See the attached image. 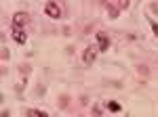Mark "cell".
Listing matches in <instances>:
<instances>
[{"mask_svg": "<svg viewBox=\"0 0 158 117\" xmlns=\"http://www.w3.org/2000/svg\"><path fill=\"white\" fill-rule=\"evenodd\" d=\"M27 23H30V15H27V13H15V15H13V27L23 29Z\"/></svg>", "mask_w": 158, "mask_h": 117, "instance_id": "obj_1", "label": "cell"}, {"mask_svg": "<svg viewBox=\"0 0 158 117\" xmlns=\"http://www.w3.org/2000/svg\"><path fill=\"white\" fill-rule=\"evenodd\" d=\"M97 52H99V46H89L85 50V55H82V61H85V65H91L95 58H97Z\"/></svg>", "mask_w": 158, "mask_h": 117, "instance_id": "obj_2", "label": "cell"}, {"mask_svg": "<svg viewBox=\"0 0 158 117\" xmlns=\"http://www.w3.org/2000/svg\"><path fill=\"white\" fill-rule=\"evenodd\" d=\"M44 13L49 15V17H53V19H59L61 17V9L51 0V2H47V6H44Z\"/></svg>", "mask_w": 158, "mask_h": 117, "instance_id": "obj_3", "label": "cell"}, {"mask_svg": "<svg viewBox=\"0 0 158 117\" xmlns=\"http://www.w3.org/2000/svg\"><path fill=\"white\" fill-rule=\"evenodd\" d=\"M95 40H97L99 50H108V48H110V38H108V34H103V32H97Z\"/></svg>", "mask_w": 158, "mask_h": 117, "instance_id": "obj_4", "label": "cell"}, {"mask_svg": "<svg viewBox=\"0 0 158 117\" xmlns=\"http://www.w3.org/2000/svg\"><path fill=\"white\" fill-rule=\"evenodd\" d=\"M13 40H15L17 44H25V42H27V36H25L23 29H17V27H13Z\"/></svg>", "mask_w": 158, "mask_h": 117, "instance_id": "obj_5", "label": "cell"}, {"mask_svg": "<svg viewBox=\"0 0 158 117\" xmlns=\"http://www.w3.org/2000/svg\"><path fill=\"white\" fill-rule=\"evenodd\" d=\"M27 117H49V115H47V113H42V111H38V109H30Z\"/></svg>", "mask_w": 158, "mask_h": 117, "instance_id": "obj_6", "label": "cell"}, {"mask_svg": "<svg viewBox=\"0 0 158 117\" xmlns=\"http://www.w3.org/2000/svg\"><path fill=\"white\" fill-rule=\"evenodd\" d=\"M108 109L112 111V113H118V111H120V105H118V103H114V100H110V103H108Z\"/></svg>", "mask_w": 158, "mask_h": 117, "instance_id": "obj_7", "label": "cell"}, {"mask_svg": "<svg viewBox=\"0 0 158 117\" xmlns=\"http://www.w3.org/2000/svg\"><path fill=\"white\" fill-rule=\"evenodd\" d=\"M150 25H152V29H154V34L158 36V23H154V21H152V23H150Z\"/></svg>", "mask_w": 158, "mask_h": 117, "instance_id": "obj_8", "label": "cell"}, {"mask_svg": "<svg viewBox=\"0 0 158 117\" xmlns=\"http://www.w3.org/2000/svg\"><path fill=\"white\" fill-rule=\"evenodd\" d=\"M2 117H9V113H6V111H2Z\"/></svg>", "mask_w": 158, "mask_h": 117, "instance_id": "obj_9", "label": "cell"}, {"mask_svg": "<svg viewBox=\"0 0 158 117\" xmlns=\"http://www.w3.org/2000/svg\"><path fill=\"white\" fill-rule=\"evenodd\" d=\"M122 2H124V4H127V0H122Z\"/></svg>", "mask_w": 158, "mask_h": 117, "instance_id": "obj_10", "label": "cell"}]
</instances>
